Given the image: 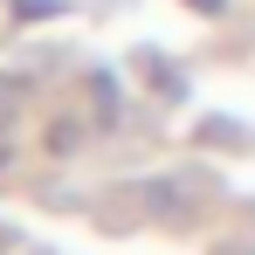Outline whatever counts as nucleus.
<instances>
[{"instance_id":"nucleus-1","label":"nucleus","mask_w":255,"mask_h":255,"mask_svg":"<svg viewBox=\"0 0 255 255\" xmlns=\"http://www.w3.org/2000/svg\"><path fill=\"white\" fill-rule=\"evenodd\" d=\"M193 7H200V14H221V7H228V0H193Z\"/></svg>"}]
</instances>
